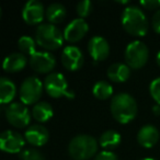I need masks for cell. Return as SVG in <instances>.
Wrapping results in <instances>:
<instances>
[{
  "instance_id": "1",
  "label": "cell",
  "mask_w": 160,
  "mask_h": 160,
  "mask_svg": "<svg viewBox=\"0 0 160 160\" xmlns=\"http://www.w3.org/2000/svg\"><path fill=\"white\" fill-rule=\"evenodd\" d=\"M138 108L136 100L126 92H121L112 98L111 113L114 120L121 124H127L136 118Z\"/></svg>"
},
{
  "instance_id": "2",
  "label": "cell",
  "mask_w": 160,
  "mask_h": 160,
  "mask_svg": "<svg viewBox=\"0 0 160 160\" xmlns=\"http://www.w3.org/2000/svg\"><path fill=\"white\" fill-rule=\"evenodd\" d=\"M122 25L125 31L133 36H144L148 31L146 14L137 6L125 8L122 13Z\"/></svg>"
},
{
  "instance_id": "3",
  "label": "cell",
  "mask_w": 160,
  "mask_h": 160,
  "mask_svg": "<svg viewBox=\"0 0 160 160\" xmlns=\"http://www.w3.org/2000/svg\"><path fill=\"white\" fill-rule=\"evenodd\" d=\"M97 151V139L86 134L75 136L68 145V152L73 160H88L94 157Z\"/></svg>"
},
{
  "instance_id": "4",
  "label": "cell",
  "mask_w": 160,
  "mask_h": 160,
  "mask_svg": "<svg viewBox=\"0 0 160 160\" xmlns=\"http://www.w3.org/2000/svg\"><path fill=\"white\" fill-rule=\"evenodd\" d=\"M64 33L51 23H42L35 31L36 44L48 51L58 49L64 43Z\"/></svg>"
},
{
  "instance_id": "5",
  "label": "cell",
  "mask_w": 160,
  "mask_h": 160,
  "mask_svg": "<svg viewBox=\"0 0 160 160\" xmlns=\"http://www.w3.org/2000/svg\"><path fill=\"white\" fill-rule=\"evenodd\" d=\"M44 88L47 94L52 98H62L65 96L68 99H72L75 97L73 91L68 89V82L66 78L60 72H52L45 78Z\"/></svg>"
},
{
  "instance_id": "6",
  "label": "cell",
  "mask_w": 160,
  "mask_h": 160,
  "mask_svg": "<svg viewBox=\"0 0 160 160\" xmlns=\"http://www.w3.org/2000/svg\"><path fill=\"white\" fill-rule=\"evenodd\" d=\"M149 57V49L145 43L133 41L125 49V62L129 68L139 69L146 65Z\"/></svg>"
},
{
  "instance_id": "7",
  "label": "cell",
  "mask_w": 160,
  "mask_h": 160,
  "mask_svg": "<svg viewBox=\"0 0 160 160\" xmlns=\"http://www.w3.org/2000/svg\"><path fill=\"white\" fill-rule=\"evenodd\" d=\"M43 93V82L38 77H29L21 83L19 96L23 104H36Z\"/></svg>"
},
{
  "instance_id": "8",
  "label": "cell",
  "mask_w": 160,
  "mask_h": 160,
  "mask_svg": "<svg viewBox=\"0 0 160 160\" xmlns=\"http://www.w3.org/2000/svg\"><path fill=\"white\" fill-rule=\"evenodd\" d=\"M6 118L14 127L24 128L30 124L31 114L25 104L19 102H14L6 108Z\"/></svg>"
},
{
  "instance_id": "9",
  "label": "cell",
  "mask_w": 160,
  "mask_h": 160,
  "mask_svg": "<svg viewBox=\"0 0 160 160\" xmlns=\"http://www.w3.org/2000/svg\"><path fill=\"white\" fill-rule=\"evenodd\" d=\"M25 138L14 131H5L0 135V148L8 153H17L23 150Z\"/></svg>"
},
{
  "instance_id": "10",
  "label": "cell",
  "mask_w": 160,
  "mask_h": 160,
  "mask_svg": "<svg viewBox=\"0 0 160 160\" xmlns=\"http://www.w3.org/2000/svg\"><path fill=\"white\" fill-rule=\"evenodd\" d=\"M83 62H85V57L80 48L73 45L65 47L62 53V64L67 70H79L82 67Z\"/></svg>"
},
{
  "instance_id": "11",
  "label": "cell",
  "mask_w": 160,
  "mask_h": 160,
  "mask_svg": "<svg viewBox=\"0 0 160 160\" xmlns=\"http://www.w3.org/2000/svg\"><path fill=\"white\" fill-rule=\"evenodd\" d=\"M46 10H44V6L38 0H30L22 9L23 20L30 25H35L42 22Z\"/></svg>"
},
{
  "instance_id": "12",
  "label": "cell",
  "mask_w": 160,
  "mask_h": 160,
  "mask_svg": "<svg viewBox=\"0 0 160 160\" xmlns=\"http://www.w3.org/2000/svg\"><path fill=\"white\" fill-rule=\"evenodd\" d=\"M56 59L53 54L48 52H36L30 56V66L33 70L40 73H46L55 68Z\"/></svg>"
},
{
  "instance_id": "13",
  "label": "cell",
  "mask_w": 160,
  "mask_h": 160,
  "mask_svg": "<svg viewBox=\"0 0 160 160\" xmlns=\"http://www.w3.org/2000/svg\"><path fill=\"white\" fill-rule=\"evenodd\" d=\"M88 31H89V24L87 23V21L85 19L77 18L65 28L64 38L68 42L76 43L85 38Z\"/></svg>"
},
{
  "instance_id": "14",
  "label": "cell",
  "mask_w": 160,
  "mask_h": 160,
  "mask_svg": "<svg viewBox=\"0 0 160 160\" xmlns=\"http://www.w3.org/2000/svg\"><path fill=\"white\" fill-rule=\"evenodd\" d=\"M88 52L96 62H101L108 58L110 54V45L102 36H93L88 43Z\"/></svg>"
},
{
  "instance_id": "15",
  "label": "cell",
  "mask_w": 160,
  "mask_h": 160,
  "mask_svg": "<svg viewBox=\"0 0 160 160\" xmlns=\"http://www.w3.org/2000/svg\"><path fill=\"white\" fill-rule=\"evenodd\" d=\"M24 138L29 144L35 147H41L48 142L49 133L45 126L41 124H34L27 129Z\"/></svg>"
},
{
  "instance_id": "16",
  "label": "cell",
  "mask_w": 160,
  "mask_h": 160,
  "mask_svg": "<svg viewBox=\"0 0 160 160\" xmlns=\"http://www.w3.org/2000/svg\"><path fill=\"white\" fill-rule=\"evenodd\" d=\"M159 140V131L151 124L144 125L137 133V142L145 148H151Z\"/></svg>"
},
{
  "instance_id": "17",
  "label": "cell",
  "mask_w": 160,
  "mask_h": 160,
  "mask_svg": "<svg viewBox=\"0 0 160 160\" xmlns=\"http://www.w3.org/2000/svg\"><path fill=\"white\" fill-rule=\"evenodd\" d=\"M107 75L114 82H125L131 76V68L127 64L114 62L108 68Z\"/></svg>"
},
{
  "instance_id": "18",
  "label": "cell",
  "mask_w": 160,
  "mask_h": 160,
  "mask_svg": "<svg viewBox=\"0 0 160 160\" xmlns=\"http://www.w3.org/2000/svg\"><path fill=\"white\" fill-rule=\"evenodd\" d=\"M27 56L22 53H12L6 57L3 69L7 72H18L27 66Z\"/></svg>"
},
{
  "instance_id": "19",
  "label": "cell",
  "mask_w": 160,
  "mask_h": 160,
  "mask_svg": "<svg viewBox=\"0 0 160 160\" xmlns=\"http://www.w3.org/2000/svg\"><path fill=\"white\" fill-rule=\"evenodd\" d=\"M17 93V87L13 81L6 77L0 79V102L1 104L10 103Z\"/></svg>"
},
{
  "instance_id": "20",
  "label": "cell",
  "mask_w": 160,
  "mask_h": 160,
  "mask_svg": "<svg viewBox=\"0 0 160 160\" xmlns=\"http://www.w3.org/2000/svg\"><path fill=\"white\" fill-rule=\"evenodd\" d=\"M54 110L48 102H38L32 109V116L35 121L40 123H45L52 118Z\"/></svg>"
},
{
  "instance_id": "21",
  "label": "cell",
  "mask_w": 160,
  "mask_h": 160,
  "mask_svg": "<svg viewBox=\"0 0 160 160\" xmlns=\"http://www.w3.org/2000/svg\"><path fill=\"white\" fill-rule=\"evenodd\" d=\"M66 14H67V11H66V8H65L64 5L62 3H58V2H55V3H52L47 7L46 9V19L49 21L51 24H58V23L62 22L66 18Z\"/></svg>"
},
{
  "instance_id": "22",
  "label": "cell",
  "mask_w": 160,
  "mask_h": 160,
  "mask_svg": "<svg viewBox=\"0 0 160 160\" xmlns=\"http://www.w3.org/2000/svg\"><path fill=\"white\" fill-rule=\"evenodd\" d=\"M99 142H100L102 148L111 151V149L116 148L120 145L121 135L114 129H109V131H105L101 134L100 138H99Z\"/></svg>"
},
{
  "instance_id": "23",
  "label": "cell",
  "mask_w": 160,
  "mask_h": 160,
  "mask_svg": "<svg viewBox=\"0 0 160 160\" xmlns=\"http://www.w3.org/2000/svg\"><path fill=\"white\" fill-rule=\"evenodd\" d=\"M92 92L97 99L107 100L113 94V87L105 80H100V81L94 83Z\"/></svg>"
},
{
  "instance_id": "24",
  "label": "cell",
  "mask_w": 160,
  "mask_h": 160,
  "mask_svg": "<svg viewBox=\"0 0 160 160\" xmlns=\"http://www.w3.org/2000/svg\"><path fill=\"white\" fill-rule=\"evenodd\" d=\"M36 41L33 38L28 35H23L19 38L18 41V46L19 49L21 51V53L24 55H30L32 56L33 54L36 53Z\"/></svg>"
},
{
  "instance_id": "25",
  "label": "cell",
  "mask_w": 160,
  "mask_h": 160,
  "mask_svg": "<svg viewBox=\"0 0 160 160\" xmlns=\"http://www.w3.org/2000/svg\"><path fill=\"white\" fill-rule=\"evenodd\" d=\"M21 160H44V156L35 148H25L20 152Z\"/></svg>"
},
{
  "instance_id": "26",
  "label": "cell",
  "mask_w": 160,
  "mask_h": 160,
  "mask_svg": "<svg viewBox=\"0 0 160 160\" xmlns=\"http://www.w3.org/2000/svg\"><path fill=\"white\" fill-rule=\"evenodd\" d=\"M76 11H77V14L81 19L87 18L92 11V2L90 0H82V1H80V2H78Z\"/></svg>"
},
{
  "instance_id": "27",
  "label": "cell",
  "mask_w": 160,
  "mask_h": 160,
  "mask_svg": "<svg viewBox=\"0 0 160 160\" xmlns=\"http://www.w3.org/2000/svg\"><path fill=\"white\" fill-rule=\"evenodd\" d=\"M149 92L153 100L157 102V104H160V77L156 78L151 81L150 86H149Z\"/></svg>"
},
{
  "instance_id": "28",
  "label": "cell",
  "mask_w": 160,
  "mask_h": 160,
  "mask_svg": "<svg viewBox=\"0 0 160 160\" xmlns=\"http://www.w3.org/2000/svg\"><path fill=\"white\" fill-rule=\"evenodd\" d=\"M94 160H118V156H116L113 151L103 150L96 156Z\"/></svg>"
},
{
  "instance_id": "29",
  "label": "cell",
  "mask_w": 160,
  "mask_h": 160,
  "mask_svg": "<svg viewBox=\"0 0 160 160\" xmlns=\"http://www.w3.org/2000/svg\"><path fill=\"white\" fill-rule=\"evenodd\" d=\"M140 6L148 10H159L160 9V0H142L140 1Z\"/></svg>"
},
{
  "instance_id": "30",
  "label": "cell",
  "mask_w": 160,
  "mask_h": 160,
  "mask_svg": "<svg viewBox=\"0 0 160 160\" xmlns=\"http://www.w3.org/2000/svg\"><path fill=\"white\" fill-rule=\"evenodd\" d=\"M151 27L155 30L156 33L160 34V9L156 11V13L153 14L152 20H151Z\"/></svg>"
},
{
  "instance_id": "31",
  "label": "cell",
  "mask_w": 160,
  "mask_h": 160,
  "mask_svg": "<svg viewBox=\"0 0 160 160\" xmlns=\"http://www.w3.org/2000/svg\"><path fill=\"white\" fill-rule=\"evenodd\" d=\"M152 111H153V113H155L156 115H159V114H160V104L155 105V107L152 108Z\"/></svg>"
},
{
  "instance_id": "32",
  "label": "cell",
  "mask_w": 160,
  "mask_h": 160,
  "mask_svg": "<svg viewBox=\"0 0 160 160\" xmlns=\"http://www.w3.org/2000/svg\"><path fill=\"white\" fill-rule=\"evenodd\" d=\"M157 64H158V66L160 67V51L158 52V54H157Z\"/></svg>"
},
{
  "instance_id": "33",
  "label": "cell",
  "mask_w": 160,
  "mask_h": 160,
  "mask_svg": "<svg viewBox=\"0 0 160 160\" xmlns=\"http://www.w3.org/2000/svg\"><path fill=\"white\" fill-rule=\"evenodd\" d=\"M140 160H156L153 158H144V159H140Z\"/></svg>"
}]
</instances>
